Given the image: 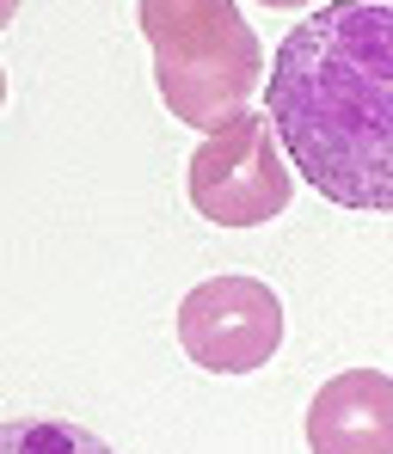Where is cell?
I'll return each instance as SVG.
<instances>
[{"instance_id": "obj_1", "label": "cell", "mask_w": 393, "mask_h": 454, "mask_svg": "<svg viewBox=\"0 0 393 454\" xmlns=\"http://www.w3.org/2000/svg\"><path fill=\"white\" fill-rule=\"evenodd\" d=\"M264 117L338 209L393 215V0H326L264 74Z\"/></svg>"}, {"instance_id": "obj_2", "label": "cell", "mask_w": 393, "mask_h": 454, "mask_svg": "<svg viewBox=\"0 0 393 454\" xmlns=\"http://www.w3.org/2000/svg\"><path fill=\"white\" fill-rule=\"evenodd\" d=\"M136 19L154 56L160 105L178 123L216 129L246 111L252 86L264 80V50L240 0H136Z\"/></svg>"}, {"instance_id": "obj_3", "label": "cell", "mask_w": 393, "mask_h": 454, "mask_svg": "<svg viewBox=\"0 0 393 454\" xmlns=\"http://www.w3.org/2000/svg\"><path fill=\"white\" fill-rule=\"evenodd\" d=\"M185 191H191V209L216 227L277 222L295 197V178L283 166V142H277L271 117L234 111L228 123H216L185 166Z\"/></svg>"}, {"instance_id": "obj_4", "label": "cell", "mask_w": 393, "mask_h": 454, "mask_svg": "<svg viewBox=\"0 0 393 454\" xmlns=\"http://www.w3.org/2000/svg\"><path fill=\"white\" fill-rule=\"evenodd\" d=\"M178 344L203 375H252L283 344V301L258 277H203L178 301Z\"/></svg>"}, {"instance_id": "obj_5", "label": "cell", "mask_w": 393, "mask_h": 454, "mask_svg": "<svg viewBox=\"0 0 393 454\" xmlns=\"http://www.w3.org/2000/svg\"><path fill=\"white\" fill-rule=\"evenodd\" d=\"M308 449L314 454H393V375L344 369L308 405Z\"/></svg>"}, {"instance_id": "obj_6", "label": "cell", "mask_w": 393, "mask_h": 454, "mask_svg": "<svg viewBox=\"0 0 393 454\" xmlns=\"http://www.w3.org/2000/svg\"><path fill=\"white\" fill-rule=\"evenodd\" d=\"M0 454H117L98 430L68 424V418H6L0 424Z\"/></svg>"}, {"instance_id": "obj_7", "label": "cell", "mask_w": 393, "mask_h": 454, "mask_svg": "<svg viewBox=\"0 0 393 454\" xmlns=\"http://www.w3.org/2000/svg\"><path fill=\"white\" fill-rule=\"evenodd\" d=\"M12 12H19V0H0V31L12 25Z\"/></svg>"}, {"instance_id": "obj_8", "label": "cell", "mask_w": 393, "mask_h": 454, "mask_svg": "<svg viewBox=\"0 0 393 454\" xmlns=\"http://www.w3.org/2000/svg\"><path fill=\"white\" fill-rule=\"evenodd\" d=\"M258 6H308V0H258Z\"/></svg>"}, {"instance_id": "obj_9", "label": "cell", "mask_w": 393, "mask_h": 454, "mask_svg": "<svg viewBox=\"0 0 393 454\" xmlns=\"http://www.w3.org/2000/svg\"><path fill=\"white\" fill-rule=\"evenodd\" d=\"M0 105H6V68H0Z\"/></svg>"}]
</instances>
